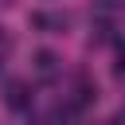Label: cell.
<instances>
[{
    "mask_svg": "<svg viewBox=\"0 0 125 125\" xmlns=\"http://www.w3.org/2000/svg\"><path fill=\"white\" fill-rule=\"evenodd\" d=\"M4 102H8L12 109H31V86H27L23 78H12V82L4 86Z\"/></svg>",
    "mask_w": 125,
    "mask_h": 125,
    "instance_id": "1",
    "label": "cell"
},
{
    "mask_svg": "<svg viewBox=\"0 0 125 125\" xmlns=\"http://www.w3.org/2000/svg\"><path fill=\"white\" fill-rule=\"evenodd\" d=\"M62 66H59V55L55 51H35V74L39 78H55Z\"/></svg>",
    "mask_w": 125,
    "mask_h": 125,
    "instance_id": "2",
    "label": "cell"
},
{
    "mask_svg": "<svg viewBox=\"0 0 125 125\" xmlns=\"http://www.w3.org/2000/svg\"><path fill=\"white\" fill-rule=\"evenodd\" d=\"M31 23H35V27H47V31H62V27H66V16H47V12H35V16H31Z\"/></svg>",
    "mask_w": 125,
    "mask_h": 125,
    "instance_id": "3",
    "label": "cell"
},
{
    "mask_svg": "<svg viewBox=\"0 0 125 125\" xmlns=\"http://www.w3.org/2000/svg\"><path fill=\"white\" fill-rule=\"evenodd\" d=\"M117 70H125V43L117 47Z\"/></svg>",
    "mask_w": 125,
    "mask_h": 125,
    "instance_id": "4",
    "label": "cell"
},
{
    "mask_svg": "<svg viewBox=\"0 0 125 125\" xmlns=\"http://www.w3.org/2000/svg\"><path fill=\"white\" fill-rule=\"evenodd\" d=\"M109 125H125V113H117V117H113V121H109Z\"/></svg>",
    "mask_w": 125,
    "mask_h": 125,
    "instance_id": "5",
    "label": "cell"
}]
</instances>
